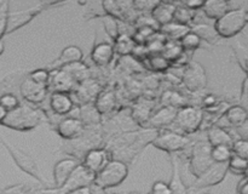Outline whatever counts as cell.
I'll use <instances>...</instances> for the list:
<instances>
[{"mask_svg": "<svg viewBox=\"0 0 248 194\" xmlns=\"http://www.w3.org/2000/svg\"><path fill=\"white\" fill-rule=\"evenodd\" d=\"M230 10V4L225 0H207L203 2L202 11L208 18L219 19Z\"/></svg>", "mask_w": 248, "mask_h": 194, "instance_id": "603a6c76", "label": "cell"}, {"mask_svg": "<svg viewBox=\"0 0 248 194\" xmlns=\"http://www.w3.org/2000/svg\"><path fill=\"white\" fill-rule=\"evenodd\" d=\"M116 104V96L114 91L111 90H106V91H101L98 96L94 99V104L97 111L99 114H107L114 109Z\"/></svg>", "mask_w": 248, "mask_h": 194, "instance_id": "484cf974", "label": "cell"}, {"mask_svg": "<svg viewBox=\"0 0 248 194\" xmlns=\"http://www.w3.org/2000/svg\"><path fill=\"white\" fill-rule=\"evenodd\" d=\"M228 162H213L200 177H198L194 186L199 188H207V187L217 186L228 174Z\"/></svg>", "mask_w": 248, "mask_h": 194, "instance_id": "8fae6325", "label": "cell"}, {"mask_svg": "<svg viewBox=\"0 0 248 194\" xmlns=\"http://www.w3.org/2000/svg\"><path fill=\"white\" fill-rule=\"evenodd\" d=\"M94 181V174L91 170L87 169L82 164H79L74 169L65 183L63 184L61 188H55L56 193L57 194H67L69 192L75 191L81 187H89L93 184Z\"/></svg>", "mask_w": 248, "mask_h": 194, "instance_id": "30bf717a", "label": "cell"}, {"mask_svg": "<svg viewBox=\"0 0 248 194\" xmlns=\"http://www.w3.org/2000/svg\"><path fill=\"white\" fill-rule=\"evenodd\" d=\"M56 131L62 138L68 141H74L79 138L84 133L85 125L79 118L75 116H67L62 119L56 126Z\"/></svg>", "mask_w": 248, "mask_h": 194, "instance_id": "4fadbf2b", "label": "cell"}, {"mask_svg": "<svg viewBox=\"0 0 248 194\" xmlns=\"http://www.w3.org/2000/svg\"><path fill=\"white\" fill-rule=\"evenodd\" d=\"M130 194H140V193H137V192H132V193H130Z\"/></svg>", "mask_w": 248, "mask_h": 194, "instance_id": "e7e4bbea", "label": "cell"}, {"mask_svg": "<svg viewBox=\"0 0 248 194\" xmlns=\"http://www.w3.org/2000/svg\"><path fill=\"white\" fill-rule=\"evenodd\" d=\"M152 107L147 106L144 103H140L135 106L132 111V116L136 119V121L138 123H143V124H147L149 118L152 116Z\"/></svg>", "mask_w": 248, "mask_h": 194, "instance_id": "b9f144b4", "label": "cell"}, {"mask_svg": "<svg viewBox=\"0 0 248 194\" xmlns=\"http://www.w3.org/2000/svg\"><path fill=\"white\" fill-rule=\"evenodd\" d=\"M245 177H247V178H248V169H247V171L245 172Z\"/></svg>", "mask_w": 248, "mask_h": 194, "instance_id": "be15d7a7", "label": "cell"}, {"mask_svg": "<svg viewBox=\"0 0 248 194\" xmlns=\"http://www.w3.org/2000/svg\"><path fill=\"white\" fill-rule=\"evenodd\" d=\"M103 27L104 31L107 32V34L110 36L113 41H115L118 36L120 35V26L118 23V19H115L114 17L108 16V15L103 16Z\"/></svg>", "mask_w": 248, "mask_h": 194, "instance_id": "ab89813d", "label": "cell"}, {"mask_svg": "<svg viewBox=\"0 0 248 194\" xmlns=\"http://www.w3.org/2000/svg\"><path fill=\"white\" fill-rule=\"evenodd\" d=\"M202 109L195 106H186L177 111L174 124L184 133H194L202 126Z\"/></svg>", "mask_w": 248, "mask_h": 194, "instance_id": "52a82bcc", "label": "cell"}, {"mask_svg": "<svg viewBox=\"0 0 248 194\" xmlns=\"http://www.w3.org/2000/svg\"><path fill=\"white\" fill-rule=\"evenodd\" d=\"M102 194H116V193H102Z\"/></svg>", "mask_w": 248, "mask_h": 194, "instance_id": "03108f58", "label": "cell"}, {"mask_svg": "<svg viewBox=\"0 0 248 194\" xmlns=\"http://www.w3.org/2000/svg\"><path fill=\"white\" fill-rule=\"evenodd\" d=\"M152 145L157 149L169 153H177L186 149L190 146V138L183 133L170 130L157 131V135L152 141Z\"/></svg>", "mask_w": 248, "mask_h": 194, "instance_id": "5b68a950", "label": "cell"}, {"mask_svg": "<svg viewBox=\"0 0 248 194\" xmlns=\"http://www.w3.org/2000/svg\"><path fill=\"white\" fill-rule=\"evenodd\" d=\"M234 141L235 140L232 138V133L228 130H225L224 128L212 126V128L208 129L207 142L212 147H216V146H228V147H232Z\"/></svg>", "mask_w": 248, "mask_h": 194, "instance_id": "7402d4cb", "label": "cell"}, {"mask_svg": "<svg viewBox=\"0 0 248 194\" xmlns=\"http://www.w3.org/2000/svg\"><path fill=\"white\" fill-rule=\"evenodd\" d=\"M228 123L234 128L244 125L248 119V111L242 106H230L224 113Z\"/></svg>", "mask_w": 248, "mask_h": 194, "instance_id": "83f0119b", "label": "cell"}, {"mask_svg": "<svg viewBox=\"0 0 248 194\" xmlns=\"http://www.w3.org/2000/svg\"><path fill=\"white\" fill-rule=\"evenodd\" d=\"M246 124H247V125H248V119H247V121H246Z\"/></svg>", "mask_w": 248, "mask_h": 194, "instance_id": "003e7915", "label": "cell"}, {"mask_svg": "<svg viewBox=\"0 0 248 194\" xmlns=\"http://www.w3.org/2000/svg\"><path fill=\"white\" fill-rule=\"evenodd\" d=\"M211 149L212 146L207 141H199L194 143L193 147H190L189 169L196 178L200 177L215 162L211 158Z\"/></svg>", "mask_w": 248, "mask_h": 194, "instance_id": "277c9868", "label": "cell"}, {"mask_svg": "<svg viewBox=\"0 0 248 194\" xmlns=\"http://www.w3.org/2000/svg\"><path fill=\"white\" fill-rule=\"evenodd\" d=\"M205 188H199V187L193 186L190 188H186V194H210L208 192H203Z\"/></svg>", "mask_w": 248, "mask_h": 194, "instance_id": "9f6ffc18", "label": "cell"}, {"mask_svg": "<svg viewBox=\"0 0 248 194\" xmlns=\"http://www.w3.org/2000/svg\"><path fill=\"white\" fill-rule=\"evenodd\" d=\"M182 82L190 92H199L207 86V74L202 65L190 61L182 73Z\"/></svg>", "mask_w": 248, "mask_h": 194, "instance_id": "ba28073f", "label": "cell"}, {"mask_svg": "<svg viewBox=\"0 0 248 194\" xmlns=\"http://www.w3.org/2000/svg\"><path fill=\"white\" fill-rule=\"evenodd\" d=\"M245 17H246V22L248 23V10H246V14H245Z\"/></svg>", "mask_w": 248, "mask_h": 194, "instance_id": "6125c7cd", "label": "cell"}, {"mask_svg": "<svg viewBox=\"0 0 248 194\" xmlns=\"http://www.w3.org/2000/svg\"><path fill=\"white\" fill-rule=\"evenodd\" d=\"M67 194H92L91 186L81 187V188H78V189H75V191L69 192V193H67Z\"/></svg>", "mask_w": 248, "mask_h": 194, "instance_id": "6f0895ef", "label": "cell"}, {"mask_svg": "<svg viewBox=\"0 0 248 194\" xmlns=\"http://www.w3.org/2000/svg\"><path fill=\"white\" fill-rule=\"evenodd\" d=\"M178 109L170 106H162L159 111L155 112L148 120L147 125L152 129H165L174 123Z\"/></svg>", "mask_w": 248, "mask_h": 194, "instance_id": "e0dca14e", "label": "cell"}, {"mask_svg": "<svg viewBox=\"0 0 248 194\" xmlns=\"http://www.w3.org/2000/svg\"><path fill=\"white\" fill-rule=\"evenodd\" d=\"M51 5H58V2H43V4L38 5V6L35 7H31V9L21 10V11L16 12H9L6 19V31H5V34H10L12 33V32L19 29L21 27L26 26V24L29 23L36 15L43 12L44 10L47 9Z\"/></svg>", "mask_w": 248, "mask_h": 194, "instance_id": "9c48e42d", "label": "cell"}, {"mask_svg": "<svg viewBox=\"0 0 248 194\" xmlns=\"http://www.w3.org/2000/svg\"><path fill=\"white\" fill-rule=\"evenodd\" d=\"M61 69L67 72L77 84H80V82L90 79V69L82 61L81 62H75L67 65H63Z\"/></svg>", "mask_w": 248, "mask_h": 194, "instance_id": "4316f807", "label": "cell"}, {"mask_svg": "<svg viewBox=\"0 0 248 194\" xmlns=\"http://www.w3.org/2000/svg\"><path fill=\"white\" fill-rule=\"evenodd\" d=\"M77 82L73 80V78L64 72L63 69H56L50 72V80H48L47 89H51L53 92H67L75 90Z\"/></svg>", "mask_w": 248, "mask_h": 194, "instance_id": "5bb4252c", "label": "cell"}, {"mask_svg": "<svg viewBox=\"0 0 248 194\" xmlns=\"http://www.w3.org/2000/svg\"><path fill=\"white\" fill-rule=\"evenodd\" d=\"M172 177L170 181L169 187L171 189L172 194H186V187L184 186L183 181H182L181 174H179V165L178 160L176 157L172 158Z\"/></svg>", "mask_w": 248, "mask_h": 194, "instance_id": "f1b7e54d", "label": "cell"}, {"mask_svg": "<svg viewBox=\"0 0 248 194\" xmlns=\"http://www.w3.org/2000/svg\"><path fill=\"white\" fill-rule=\"evenodd\" d=\"M234 51L236 53L239 65H241L242 69L248 74V48H245L240 43H237L236 46H234Z\"/></svg>", "mask_w": 248, "mask_h": 194, "instance_id": "7dc6e473", "label": "cell"}, {"mask_svg": "<svg viewBox=\"0 0 248 194\" xmlns=\"http://www.w3.org/2000/svg\"><path fill=\"white\" fill-rule=\"evenodd\" d=\"M79 165V162L73 158H65V159L60 160L53 166V182H55V188H61L68 177L72 175L75 167Z\"/></svg>", "mask_w": 248, "mask_h": 194, "instance_id": "ac0fdd59", "label": "cell"}, {"mask_svg": "<svg viewBox=\"0 0 248 194\" xmlns=\"http://www.w3.org/2000/svg\"><path fill=\"white\" fill-rule=\"evenodd\" d=\"M43 118L44 113L40 109L19 103L18 107L7 112L1 125L17 131H29L40 125Z\"/></svg>", "mask_w": 248, "mask_h": 194, "instance_id": "6da1fadb", "label": "cell"}, {"mask_svg": "<svg viewBox=\"0 0 248 194\" xmlns=\"http://www.w3.org/2000/svg\"><path fill=\"white\" fill-rule=\"evenodd\" d=\"M102 7H103L104 12L108 16L114 17L115 19H119V21L124 22V17H123V12H121L120 7H119L118 1H103L102 2Z\"/></svg>", "mask_w": 248, "mask_h": 194, "instance_id": "ee69618b", "label": "cell"}, {"mask_svg": "<svg viewBox=\"0 0 248 194\" xmlns=\"http://www.w3.org/2000/svg\"><path fill=\"white\" fill-rule=\"evenodd\" d=\"M179 44H181L183 51L191 53L193 51H195L196 48H200L201 39L199 38L195 33H193V32L190 31L189 33H186L181 40H179Z\"/></svg>", "mask_w": 248, "mask_h": 194, "instance_id": "8d00e7d4", "label": "cell"}, {"mask_svg": "<svg viewBox=\"0 0 248 194\" xmlns=\"http://www.w3.org/2000/svg\"><path fill=\"white\" fill-rule=\"evenodd\" d=\"M0 106H1L5 111L9 112L16 108V107H18L19 101L14 94L6 92V94H2L1 96H0Z\"/></svg>", "mask_w": 248, "mask_h": 194, "instance_id": "bcb514c9", "label": "cell"}, {"mask_svg": "<svg viewBox=\"0 0 248 194\" xmlns=\"http://www.w3.org/2000/svg\"><path fill=\"white\" fill-rule=\"evenodd\" d=\"M114 51L121 56H128L132 53L136 44L132 40L130 34H120L115 41H114Z\"/></svg>", "mask_w": 248, "mask_h": 194, "instance_id": "f546056e", "label": "cell"}, {"mask_svg": "<svg viewBox=\"0 0 248 194\" xmlns=\"http://www.w3.org/2000/svg\"><path fill=\"white\" fill-rule=\"evenodd\" d=\"M101 114L97 111L94 106H82L81 108H79V119L82 121L84 125H94V124L99 123L101 120Z\"/></svg>", "mask_w": 248, "mask_h": 194, "instance_id": "1f68e13d", "label": "cell"}, {"mask_svg": "<svg viewBox=\"0 0 248 194\" xmlns=\"http://www.w3.org/2000/svg\"><path fill=\"white\" fill-rule=\"evenodd\" d=\"M133 2V7L137 12H143V14H152L153 10L157 6L159 0H136Z\"/></svg>", "mask_w": 248, "mask_h": 194, "instance_id": "f6af8a7d", "label": "cell"}, {"mask_svg": "<svg viewBox=\"0 0 248 194\" xmlns=\"http://www.w3.org/2000/svg\"><path fill=\"white\" fill-rule=\"evenodd\" d=\"M29 194H57L55 188H41V189H33L29 192Z\"/></svg>", "mask_w": 248, "mask_h": 194, "instance_id": "11a10c76", "label": "cell"}, {"mask_svg": "<svg viewBox=\"0 0 248 194\" xmlns=\"http://www.w3.org/2000/svg\"><path fill=\"white\" fill-rule=\"evenodd\" d=\"M0 142H1L2 146L6 148L7 152L10 153L11 158L14 159V162H16V165L22 170V171L31 175V176L34 177L36 181L41 182V183H45V179L43 178V176L40 175V171H39L38 164H36L35 160L31 158V155H29L28 153H26L24 150L12 146L11 143H9L2 137H0Z\"/></svg>", "mask_w": 248, "mask_h": 194, "instance_id": "8992f818", "label": "cell"}, {"mask_svg": "<svg viewBox=\"0 0 248 194\" xmlns=\"http://www.w3.org/2000/svg\"><path fill=\"white\" fill-rule=\"evenodd\" d=\"M190 31L193 33H195L199 38L201 39V41L205 40L206 43L211 44V45H216V44L219 43L220 36L218 35V33L216 32L215 27L210 26V24L206 23H196L190 26Z\"/></svg>", "mask_w": 248, "mask_h": 194, "instance_id": "cb8c5ba5", "label": "cell"}, {"mask_svg": "<svg viewBox=\"0 0 248 194\" xmlns=\"http://www.w3.org/2000/svg\"><path fill=\"white\" fill-rule=\"evenodd\" d=\"M82 57H84V53H82L81 48L75 45L67 46V48H63L60 57L56 61H53L52 63H50L45 69H47L48 72H52V70L60 69L63 65H67L75 62H81Z\"/></svg>", "mask_w": 248, "mask_h": 194, "instance_id": "2e32d148", "label": "cell"}, {"mask_svg": "<svg viewBox=\"0 0 248 194\" xmlns=\"http://www.w3.org/2000/svg\"><path fill=\"white\" fill-rule=\"evenodd\" d=\"M159 32L166 36L167 40L179 41L186 33L190 32V26H184V24H179L172 21L165 26L160 27Z\"/></svg>", "mask_w": 248, "mask_h": 194, "instance_id": "d4e9b609", "label": "cell"}, {"mask_svg": "<svg viewBox=\"0 0 248 194\" xmlns=\"http://www.w3.org/2000/svg\"><path fill=\"white\" fill-rule=\"evenodd\" d=\"M203 2L205 1H201V0H186V1H184L183 4L186 5L188 9L193 10V11H196V10L199 9H202Z\"/></svg>", "mask_w": 248, "mask_h": 194, "instance_id": "f5cc1de1", "label": "cell"}, {"mask_svg": "<svg viewBox=\"0 0 248 194\" xmlns=\"http://www.w3.org/2000/svg\"><path fill=\"white\" fill-rule=\"evenodd\" d=\"M232 150L234 155H237V157L248 160V140L239 138V140L234 141L232 146Z\"/></svg>", "mask_w": 248, "mask_h": 194, "instance_id": "c3c4849f", "label": "cell"}, {"mask_svg": "<svg viewBox=\"0 0 248 194\" xmlns=\"http://www.w3.org/2000/svg\"><path fill=\"white\" fill-rule=\"evenodd\" d=\"M50 108L56 115H68L75 106L72 96L67 92H52L50 97Z\"/></svg>", "mask_w": 248, "mask_h": 194, "instance_id": "d6986e66", "label": "cell"}, {"mask_svg": "<svg viewBox=\"0 0 248 194\" xmlns=\"http://www.w3.org/2000/svg\"><path fill=\"white\" fill-rule=\"evenodd\" d=\"M47 92V86L36 84V82H34L29 78H24L21 81V84H19V94L23 97V99H26L29 103L39 104L44 102Z\"/></svg>", "mask_w": 248, "mask_h": 194, "instance_id": "7c38bea8", "label": "cell"}, {"mask_svg": "<svg viewBox=\"0 0 248 194\" xmlns=\"http://www.w3.org/2000/svg\"><path fill=\"white\" fill-rule=\"evenodd\" d=\"M161 102L164 103V106L173 107L176 109L188 106L186 98H184V96H182L179 92L173 91V90H167V91H165L161 97Z\"/></svg>", "mask_w": 248, "mask_h": 194, "instance_id": "4dcf8cb0", "label": "cell"}, {"mask_svg": "<svg viewBox=\"0 0 248 194\" xmlns=\"http://www.w3.org/2000/svg\"><path fill=\"white\" fill-rule=\"evenodd\" d=\"M242 97L248 99V78L244 82V87H242Z\"/></svg>", "mask_w": 248, "mask_h": 194, "instance_id": "680465c9", "label": "cell"}, {"mask_svg": "<svg viewBox=\"0 0 248 194\" xmlns=\"http://www.w3.org/2000/svg\"><path fill=\"white\" fill-rule=\"evenodd\" d=\"M176 4L171 1H160L157 6L152 11V17L160 27L173 21Z\"/></svg>", "mask_w": 248, "mask_h": 194, "instance_id": "44dd1931", "label": "cell"}, {"mask_svg": "<svg viewBox=\"0 0 248 194\" xmlns=\"http://www.w3.org/2000/svg\"><path fill=\"white\" fill-rule=\"evenodd\" d=\"M246 10L245 9H230L224 16L217 19L215 23V29L220 38L229 39L241 33L246 27Z\"/></svg>", "mask_w": 248, "mask_h": 194, "instance_id": "3957f363", "label": "cell"}, {"mask_svg": "<svg viewBox=\"0 0 248 194\" xmlns=\"http://www.w3.org/2000/svg\"><path fill=\"white\" fill-rule=\"evenodd\" d=\"M237 194H248V178L244 177L237 184Z\"/></svg>", "mask_w": 248, "mask_h": 194, "instance_id": "db71d44e", "label": "cell"}, {"mask_svg": "<svg viewBox=\"0 0 248 194\" xmlns=\"http://www.w3.org/2000/svg\"><path fill=\"white\" fill-rule=\"evenodd\" d=\"M114 46L109 43H98L93 46L91 52V58L93 63L99 67L109 65L114 57Z\"/></svg>", "mask_w": 248, "mask_h": 194, "instance_id": "ffe728a7", "label": "cell"}, {"mask_svg": "<svg viewBox=\"0 0 248 194\" xmlns=\"http://www.w3.org/2000/svg\"><path fill=\"white\" fill-rule=\"evenodd\" d=\"M150 194H172L169 184L162 181H157L153 184Z\"/></svg>", "mask_w": 248, "mask_h": 194, "instance_id": "816d5d0a", "label": "cell"}, {"mask_svg": "<svg viewBox=\"0 0 248 194\" xmlns=\"http://www.w3.org/2000/svg\"><path fill=\"white\" fill-rule=\"evenodd\" d=\"M148 65V68L155 72H165L169 68L172 67V63L170 62L167 58H165L161 53H156V55H150L147 60L144 61Z\"/></svg>", "mask_w": 248, "mask_h": 194, "instance_id": "836d02e7", "label": "cell"}, {"mask_svg": "<svg viewBox=\"0 0 248 194\" xmlns=\"http://www.w3.org/2000/svg\"><path fill=\"white\" fill-rule=\"evenodd\" d=\"M155 29L149 28V27H140L136 28L135 32L132 33V40L135 41L136 45H145L147 41L149 40L150 36L155 33Z\"/></svg>", "mask_w": 248, "mask_h": 194, "instance_id": "60d3db41", "label": "cell"}, {"mask_svg": "<svg viewBox=\"0 0 248 194\" xmlns=\"http://www.w3.org/2000/svg\"><path fill=\"white\" fill-rule=\"evenodd\" d=\"M0 194H29V191L24 184H12L1 189Z\"/></svg>", "mask_w": 248, "mask_h": 194, "instance_id": "f907efd6", "label": "cell"}, {"mask_svg": "<svg viewBox=\"0 0 248 194\" xmlns=\"http://www.w3.org/2000/svg\"><path fill=\"white\" fill-rule=\"evenodd\" d=\"M128 175V167L126 162L119 159H110L106 166L94 175L93 186L101 189L113 188L123 183Z\"/></svg>", "mask_w": 248, "mask_h": 194, "instance_id": "7a4b0ae2", "label": "cell"}, {"mask_svg": "<svg viewBox=\"0 0 248 194\" xmlns=\"http://www.w3.org/2000/svg\"><path fill=\"white\" fill-rule=\"evenodd\" d=\"M167 43V38L162 33H160L159 31L155 32L152 36H150L149 40L145 44V48H148L150 55H156V53H161L164 50L165 45Z\"/></svg>", "mask_w": 248, "mask_h": 194, "instance_id": "d6a6232c", "label": "cell"}, {"mask_svg": "<svg viewBox=\"0 0 248 194\" xmlns=\"http://www.w3.org/2000/svg\"><path fill=\"white\" fill-rule=\"evenodd\" d=\"M133 24L136 26V28H140V27H149V28L155 29V31H159L160 29V26L154 21V18H153L150 14L140 15Z\"/></svg>", "mask_w": 248, "mask_h": 194, "instance_id": "681fc988", "label": "cell"}, {"mask_svg": "<svg viewBox=\"0 0 248 194\" xmlns=\"http://www.w3.org/2000/svg\"><path fill=\"white\" fill-rule=\"evenodd\" d=\"M248 169V160L240 158L237 155H232L228 162V170L235 175H245Z\"/></svg>", "mask_w": 248, "mask_h": 194, "instance_id": "f35d334b", "label": "cell"}, {"mask_svg": "<svg viewBox=\"0 0 248 194\" xmlns=\"http://www.w3.org/2000/svg\"><path fill=\"white\" fill-rule=\"evenodd\" d=\"M4 50H5V45H4V41L1 40V39H0V56L2 55V53H4Z\"/></svg>", "mask_w": 248, "mask_h": 194, "instance_id": "94428289", "label": "cell"}, {"mask_svg": "<svg viewBox=\"0 0 248 194\" xmlns=\"http://www.w3.org/2000/svg\"><path fill=\"white\" fill-rule=\"evenodd\" d=\"M232 155V147L228 146H216L211 149V158L215 162H228Z\"/></svg>", "mask_w": 248, "mask_h": 194, "instance_id": "74e56055", "label": "cell"}, {"mask_svg": "<svg viewBox=\"0 0 248 194\" xmlns=\"http://www.w3.org/2000/svg\"><path fill=\"white\" fill-rule=\"evenodd\" d=\"M29 79L33 80L34 82L39 85H43V86H47L48 80H50V72L45 68H41V69H35L31 70L28 74Z\"/></svg>", "mask_w": 248, "mask_h": 194, "instance_id": "7bdbcfd3", "label": "cell"}, {"mask_svg": "<svg viewBox=\"0 0 248 194\" xmlns=\"http://www.w3.org/2000/svg\"><path fill=\"white\" fill-rule=\"evenodd\" d=\"M183 52L184 51H183V48H182L179 41L167 40V43H166V45H165L164 50H162L161 55L164 56L165 58H167V60H169L170 62L173 65V63L176 62L179 57H181V55Z\"/></svg>", "mask_w": 248, "mask_h": 194, "instance_id": "d590c367", "label": "cell"}, {"mask_svg": "<svg viewBox=\"0 0 248 194\" xmlns=\"http://www.w3.org/2000/svg\"><path fill=\"white\" fill-rule=\"evenodd\" d=\"M6 113H7V112L5 111V109L2 108L1 106H0V124H1L2 120H4V118H5V115H6Z\"/></svg>", "mask_w": 248, "mask_h": 194, "instance_id": "91938a15", "label": "cell"}, {"mask_svg": "<svg viewBox=\"0 0 248 194\" xmlns=\"http://www.w3.org/2000/svg\"><path fill=\"white\" fill-rule=\"evenodd\" d=\"M109 160H110V158H109L108 150L103 149V148H93V149L85 153L82 165L96 175L97 172L101 171L106 166Z\"/></svg>", "mask_w": 248, "mask_h": 194, "instance_id": "9a60e30c", "label": "cell"}, {"mask_svg": "<svg viewBox=\"0 0 248 194\" xmlns=\"http://www.w3.org/2000/svg\"><path fill=\"white\" fill-rule=\"evenodd\" d=\"M194 14H195V11L188 9L183 2H179V4H176V11H174L173 21L179 24L189 26V23L193 21Z\"/></svg>", "mask_w": 248, "mask_h": 194, "instance_id": "e575fe53", "label": "cell"}]
</instances>
